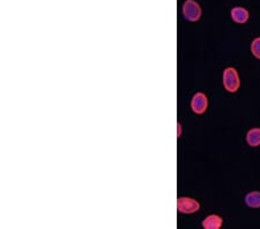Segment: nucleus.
Returning <instances> with one entry per match:
<instances>
[{
	"label": "nucleus",
	"instance_id": "obj_2",
	"mask_svg": "<svg viewBox=\"0 0 260 229\" xmlns=\"http://www.w3.org/2000/svg\"><path fill=\"white\" fill-rule=\"evenodd\" d=\"M223 86L229 93H236L240 89L241 80L236 69L227 68L223 71Z\"/></svg>",
	"mask_w": 260,
	"mask_h": 229
},
{
	"label": "nucleus",
	"instance_id": "obj_6",
	"mask_svg": "<svg viewBox=\"0 0 260 229\" xmlns=\"http://www.w3.org/2000/svg\"><path fill=\"white\" fill-rule=\"evenodd\" d=\"M223 224V219L217 214H209L201 222V226L205 229H220Z\"/></svg>",
	"mask_w": 260,
	"mask_h": 229
},
{
	"label": "nucleus",
	"instance_id": "obj_8",
	"mask_svg": "<svg viewBox=\"0 0 260 229\" xmlns=\"http://www.w3.org/2000/svg\"><path fill=\"white\" fill-rule=\"evenodd\" d=\"M245 204L251 208H260V191H252L245 195Z\"/></svg>",
	"mask_w": 260,
	"mask_h": 229
},
{
	"label": "nucleus",
	"instance_id": "obj_1",
	"mask_svg": "<svg viewBox=\"0 0 260 229\" xmlns=\"http://www.w3.org/2000/svg\"><path fill=\"white\" fill-rule=\"evenodd\" d=\"M182 13L184 19L190 21V22H197L201 18L203 10L196 0H185L182 6Z\"/></svg>",
	"mask_w": 260,
	"mask_h": 229
},
{
	"label": "nucleus",
	"instance_id": "obj_7",
	"mask_svg": "<svg viewBox=\"0 0 260 229\" xmlns=\"http://www.w3.org/2000/svg\"><path fill=\"white\" fill-rule=\"evenodd\" d=\"M246 143L251 147H258V146H260V127H253L247 131Z\"/></svg>",
	"mask_w": 260,
	"mask_h": 229
},
{
	"label": "nucleus",
	"instance_id": "obj_5",
	"mask_svg": "<svg viewBox=\"0 0 260 229\" xmlns=\"http://www.w3.org/2000/svg\"><path fill=\"white\" fill-rule=\"evenodd\" d=\"M230 16H232L234 22H236L238 24H244L247 22V20H249L250 14L246 8L237 6L232 8V11H230Z\"/></svg>",
	"mask_w": 260,
	"mask_h": 229
},
{
	"label": "nucleus",
	"instance_id": "obj_4",
	"mask_svg": "<svg viewBox=\"0 0 260 229\" xmlns=\"http://www.w3.org/2000/svg\"><path fill=\"white\" fill-rule=\"evenodd\" d=\"M208 108V99L206 94L203 91H198L193 95L191 100V110L197 115H203L207 111Z\"/></svg>",
	"mask_w": 260,
	"mask_h": 229
},
{
	"label": "nucleus",
	"instance_id": "obj_3",
	"mask_svg": "<svg viewBox=\"0 0 260 229\" xmlns=\"http://www.w3.org/2000/svg\"><path fill=\"white\" fill-rule=\"evenodd\" d=\"M177 210L182 214H193L200 210V204L193 198L179 197L177 199Z\"/></svg>",
	"mask_w": 260,
	"mask_h": 229
},
{
	"label": "nucleus",
	"instance_id": "obj_9",
	"mask_svg": "<svg viewBox=\"0 0 260 229\" xmlns=\"http://www.w3.org/2000/svg\"><path fill=\"white\" fill-rule=\"evenodd\" d=\"M251 52H252V55L257 59H260V37H257V39L252 41V43H251Z\"/></svg>",
	"mask_w": 260,
	"mask_h": 229
}]
</instances>
